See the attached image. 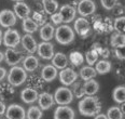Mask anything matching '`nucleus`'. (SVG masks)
<instances>
[{
    "label": "nucleus",
    "instance_id": "obj_1",
    "mask_svg": "<svg viewBox=\"0 0 125 119\" xmlns=\"http://www.w3.org/2000/svg\"><path fill=\"white\" fill-rule=\"evenodd\" d=\"M78 108L82 116L92 117L101 112V103L98 97L93 96V95H87L79 102Z\"/></svg>",
    "mask_w": 125,
    "mask_h": 119
},
{
    "label": "nucleus",
    "instance_id": "obj_2",
    "mask_svg": "<svg viewBox=\"0 0 125 119\" xmlns=\"http://www.w3.org/2000/svg\"><path fill=\"white\" fill-rule=\"evenodd\" d=\"M55 39L62 46H68L74 40V32L68 25H61L55 30Z\"/></svg>",
    "mask_w": 125,
    "mask_h": 119
},
{
    "label": "nucleus",
    "instance_id": "obj_3",
    "mask_svg": "<svg viewBox=\"0 0 125 119\" xmlns=\"http://www.w3.org/2000/svg\"><path fill=\"white\" fill-rule=\"evenodd\" d=\"M27 79V73L23 67L21 66H12L8 74V82L13 87H20Z\"/></svg>",
    "mask_w": 125,
    "mask_h": 119
},
{
    "label": "nucleus",
    "instance_id": "obj_4",
    "mask_svg": "<svg viewBox=\"0 0 125 119\" xmlns=\"http://www.w3.org/2000/svg\"><path fill=\"white\" fill-rule=\"evenodd\" d=\"M54 101L58 105H69L73 101V93L66 87H61L54 93Z\"/></svg>",
    "mask_w": 125,
    "mask_h": 119
},
{
    "label": "nucleus",
    "instance_id": "obj_5",
    "mask_svg": "<svg viewBox=\"0 0 125 119\" xmlns=\"http://www.w3.org/2000/svg\"><path fill=\"white\" fill-rule=\"evenodd\" d=\"M2 41H3V45L6 46L7 48H15V47L21 42L20 33L17 32L16 29H11V28H9V29H7L6 33H4Z\"/></svg>",
    "mask_w": 125,
    "mask_h": 119
},
{
    "label": "nucleus",
    "instance_id": "obj_6",
    "mask_svg": "<svg viewBox=\"0 0 125 119\" xmlns=\"http://www.w3.org/2000/svg\"><path fill=\"white\" fill-rule=\"evenodd\" d=\"M4 60L10 66H15L24 60V54L14 48H8L4 52Z\"/></svg>",
    "mask_w": 125,
    "mask_h": 119
},
{
    "label": "nucleus",
    "instance_id": "obj_7",
    "mask_svg": "<svg viewBox=\"0 0 125 119\" xmlns=\"http://www.w3.org/2000/svg\"><path fill=\"white\" fill-rule=\"evenodd\" d=\"M78 78V74L75 73L72 68L66 67V68H62L59 73V81L64 84L65 87L71 86L75 82V80Z\"/></svg>",
    "mask_w": 125,
    "mask_h": 119
},
{
    "label": "nucleus",
    "instance_id": "obj_8",
    "mask_svg": "<svg viewBox=\"0 0 125 119\" xmlns=\"http://www.w3.org/2000/svg\"><path fill=\"white\" fill-rule=\"evenodd\" d=\"M16 24V15L11 10L4 9L0 12V26L10 28Z\"/></svg>",
    "mask_w": 125,
    "mask_h": 119
},
{
    "label": "nucleus",
    "instance_id": "obj_9",
    "mask_svg": "<svg viewBox=\"0 0 125 119\" xmlns=\"http://www.w3.org/2000/svg\"><path fill=\"white\" fill-rule=\"evenodd\" d=\"M4 114L8 119H26V112L24 107L19 104H11L6 109Z\"/></svg>",
    "mask_w": 125,
    "mask_h": 119
},
{
    "label": "nucleus",
    "instance_id": "obj_10",
    "mask_svg": "<svg viewBox=\"0 0 125 119\" xmlns=\"http://www.w3.org/2000/svg\"><path fill=\"white\" fill-rule=\"evenodd\" d=\"M96 10V4L93 0H80L78 3V12L81 16H90Z\"/></svg>",
    "mask_w": 125,
    "mask_h": 119
},
{
    "label": "nucleus",
    "instance_id": "obj_11",
    "mask_svg": "<svg viewBox=\"0 0 125 119\" xmlns=\"http://www.w3.org/2000/svg\"><path fill=\"white\" fill-rule=\"evenodd\" d=\"M74 30L80 37L85 38L87 37V35L91 32V25L88 23V21L86 19H84L83 16L79 17V19L75 20L74 22Z\"/></svg>",
    "mask_w": 125,
    "mask_h": 119
},
{
    "label": "nucleus",
    "instance_id": "obj_12",
    "mask_svg": "<svg viewBox=\"0 0 125 119\" xmlns=\"http://www.w3.org/2000/svg\"><path fill=\"white\" fill-rule=\"evenodd\" d=\"M38 54L41 59L43 60H52L54 56V46L49 41H42L38 45L37 48Z\"/></svg>",
    "mask_w": 125,
    "mask_h": 119
},
{
    "label": "nucleus",
    "instance_id": "obj_13",
    "mask_svg": "<svg viewBox=\"0 0 125 119\" xmlns=\"http://www.w3.org/2000/svg\"><path fill=\"white\" fill-rule=\"evenodd\" d=\"M54 119H74V110L67 105H61L54 112Z\"/></svg>",
    "mask_w": 125,
    "mask_h": 119
},
{
    "label": "nucleus",
    "instance_id": "obj_14",
    "mask_svg": "<svg viewBox=\"0 0 125 119\" xmlns=\"http://www.w3.org/2000/svg\"><path fill=\"white\" fill-rule=\"evenodd\" d=\"M55 101H54V96L49 92H42L39 94L38 96V104L39 107L42 110H48L50 109L52 106L54 105Z\"/></svg>",
    "mask_w": 125,
    "mask_h": 119
},
{
    "label": "nucleus",
    "instance_id": "obj_15",
    "mask_svg": "<svg viewBox=\"0 0 125 119\" xmlns=\"http://www.w3.org/2000/svg\"><path fill=\"white\" fill-rule=\"evenodd\" d=\"M59 14L62 15V22L68 24V23L72 22L75 17V14H77V11L70 4H64V6L61 7V10H59Z\"/></svg>",
    "mask_w": 125,
    "mask_h": 119
},
{
    "label": "nucleus",
    "instance_id": "obj_16",
    "mask_svg": "<svg viewBox=\"0 0 125 119\" xmlns=\"http://www.w3.org/2000/svg\"><path fill=\"white\" fill-rule=\"evenodd\" d=\"M21 42H22L23 48L27 51L28 53H35L37 51L38 45L35 38L31 36V34H26L22 38H21Z\"/></svg>",
    "mask_w": 125,
    "mask_h": 119
},
{
    "label": "nucleus",
    "instance_id": "obj_17",
    "mask_svg": "<svg viewBox=\"0 0 125 119\" xmlns=\"http://www.w3.org/2000/svg\"><path fill=\"white\" fill-rule=\"evenodd\" d=\"M13 10H14L13 12L15 13L16 17L22 19V20L28 17V16H29V14H30V8H29V6H28L27 3H25V2H23V1L16 2V3L13 6Z\"/></svg>",
    "mask_w": 125,
    "mask_h": 119
},
{
    "label": "nucleus",
    "instance_id": "obj_18",
    "mask_svg": "<svg viewBox=\"0 0 125 119\" xmlns=\"http://www.w3.org/2000/svg\"><path fill=\"white\" fill-rule=\"evenodd\" d=\"M38 91L33 88H25L21 92V99L26 104H32L38 100Z\"/></svg>",
    "mask_w": 125,
    "mask_h": 119
},
{
    "label": "nucleus",
    "instance_id": "obj_19",
    "mask_svg": "<svg viewBox=\"0 0 125 119\" xmlns=\"http://www.w3.org/2000/svg\"><path fill=\"white\" fill-rule=\"evenodd\" d=\"M52 65L56 67L57 69L66 68L67 65H68V58L62 52H57L52 58Z\"/></svg>",
    "mask_w": 125,
    "mask_h": 119
},
{
    "label": "nucleus",
    "instance_id": "obj_20",
    "mask_svg": "<svg viewBox=\"0 0 125 119\" xmlns=\"http://www.w3.org/2000/svg\"><path fill=\"white\" fill-rule=\"evenodd\" d=\"M41 77L46 82L53 81L57 77V68L53 65H45L41 71Z\"/></svg>",
    "mask_w": 125,
    "mask_h": 119
},
{
    "label": "nucleus",
    "instance_id": "obj_21",
    "mask_svg": "<svg viewBox=\"0 0 125 119\" xmlns=\"http://www.w3.org/2000/svg\"><path fill=\"white\" fill-rule=\"evenodd\" d=\"M55 28L51 23H44L40 28V38L43 41H50L54 37Z\"/></svg>",
    "mask_w": 125,
    "mask_h": 119
},
{
    "label": "nucleus",
    "instance_id": "obj_22",
    "mask_svg": "<svg viewBox=\"0 0 125 119\" xmlns=\"http://www.w3.org/2000/svg\"><path fill=\"white\" fill-rule=\"evenodd\" d=\"M39 66V60L33 55H28L23 60V68L26 71H35Z\"/></svg>",
    "mask_w": 125,
    "mask_h": 119
},
{
    "label": "nucleus",
    "instance_id": "obj_23",
    "mask_svg": "<svg viewBox=\"0 0 125 119\" xmlns=\"http://www.w3.org/2000/svg\"><path fill=\"white\" fill-rule=\"evenodd\" d=\"M98 90H99V83L94 79L86 80L85 83L83 84V91L85 95H95Z\"/></svg>",
    "mask_w": 125,
    "mask_h": 119
},
{
    "label": "nucleus",
    "instance_id": "obj_24",
    "mask_svg": "<svg viewBox=\"0 0 125 119\" xmlns=\"http://www.w3.org/2000/svg\"><path fill=\"white\" fill-rule=\"evenodd\" d=\"M22 26H23V30H24L26 34H33L38 30L39 25L32 19H30V17L28 16L23 20Z\"/></svg>",
    "mask_w": 125,
    "mask_h": 119
},
{
    "label": "nucleus",
    "instance_id": "obj_25",
    "mask_svg": "<svg viewBox=\"0 0 125 119\" xmlns=\"http://www.w3.org/2000/svg\"><path fill=\"white\" fill-rule=\"evenodd\" d=\"M96 75H97V71H96V69L94 68V67L90 66V65L82 67L81 71H80V77H81V79H83L84 81L95 78Z\"/></svg>",
    "mask_w": 125,
    "mask_h": 119
},
{
    "label": "nucleus",
    "instance_id": "obj_26",
    "mask_svg": "<svg viewBox=\"0 0 125 119\" xmlns=\"http://www.w3.org/2000/svg\"><path fill=\"white\" fill-rule=\"evenodd\" d=\"M112 99L119 104L125 102V86H118L114 88L112 91Z\"/></svg>",
    "mask_w": 125,
    "mask_h": 119
},
{
    "label": "nucleus",
    "instance_id": "obj_27",
    "mask_svg": "<svg viewBox=\"0 0 125 119\" xmlns=\"http://www.w3.org/2000/svg\"><path fill=\"white\" fill-rule=\"evenodd\" d=\"M43 10L46 14H53L58 10V2L56 0H42Z\"/></svg>",
    "mask_w": 125,
    "mask_h": 119
},
{
    "label": "nucleus",
    "instance_id": "obj_28",
    "mask_svg": "<svg viewBox=\"0 0 125 119\" xmlns=\"http://www.w3.org/2000/svg\"><path fill=\"white\" fill-rule=\"evenodd\" d=\"M95 69H96V71L100 75L108 74L109 71H111V63L109 61H106V60H101V61H99L96 64Z\"/></svg>",
    "mask_w": 125,
    "mask_h": 119
},
{
    "label": "nucleus",
    "instance_id": "obj_29",
    "mask_svg": "<svg viewBox=\"0 0 125 119\" xmlns=\"http://www.w3.org/2000/svg\"><path fill=\"white\" fill-rule=\"evenodd\" d=\"M110 45L113 47V48H116V47L120 46H124L125 45V35L122 33H114L110 38Z\"/></svg>",
    "mask_w": 125,
    "mask_h": 119
},
{
    "label": "nucleus",
    "instance_id": "obj_30",
    "mask_svg": "<svg viewBox=\"0 0 125 119\" xmlns=\"http://www.w3.org/2000/svg\"><path fill=\"white\" fill-rule=\"evenodd\" d=\"M27 119H41L42 118V109L38 106H30L26 113Z\"/></svg>",
    "mask_w": 125,
    "mask_h": 119
},
{
    "label": "nucleus",
    "instance_id": "obj_31",
    "mask_svg": "<svg viewBox=\"0 0 125 119\" xmlns=\"http://www.w3.org/2000/svg\"><path fill=\"white\" fill-rule=\"evenodd\" d=\"M123 113L121 112L120 107H118V106H112L107 112L108 119H123Z\"/></svg>",
    "mask_w": 125,
    "mask_h": 119
},
{
    "label": "nucleus",
    "instance_id": "obj_32",
    "mask_svg": "<svg viewBox=\"0 0 125 119\" xmlns=\"http://www.w3.org/2000/svg\"><path fill=\"white\" fill-rule=\"evenodd\" d=\"M97 59H98V51H96L95 49L87 51L86 54H85V60H86V63L90 66L94 65V64L97 62Z\"/></svg>",
    "mask_w": 125,
    "mask_h": 119
},
{
    "label": "nucleus",
    "instance_id": "obj_33",
    "mask_svg": "<svg viewBox=\"0 0 125 119\" xmlns=\"http://www.w3.org/2000/svg\"><path fill=\"white\" fill-rule=\"evenodd\" d=\"M114 29L116 30L118 33H125V16H119L116 17L115 21H114L113 24Z\"/></svg>",
    "mask_w": 125,
    "mask_h": 119
},
{
    "label": "nucleus",
    "instance_id": "obj_34",
    "mask_svg": "<svg viewBox=\"0 0 125 119\" xmlns=\"http://www.w3.org/2000/svg\"><path fill=\"white\" fill-rule=\"evenodd\" d=\"M70 62L73 64L74 66H80L83 63V55L80 52H71L70 53Z\"/></svg>",
    "mask_w": 125,
    "mask_h": 119
},
{
    "label": "nucleus",
    "instance_id": "obj_35",
    "mask_svg": "<svg viewBox=\"0 0 125 119\" xmlns=\"http://www.w3.org/2000/svg\"><path fill=\"white\" fill-rule=\"evenodd\" d=\"M100 2L101 6L104 7V9L107 10V11H110L118 3V0H100Z\"/></svg>",
    "mask_w": 125,
    "mask_h": 119
},
{
    "label": "nucleus",
    "instance_id": "obj_36",
    "mask_svg": "<svg viewBox=\"0 0 125 119\" xmlns=\"http://www.w3.org/2000/svg\"><path fill=\"white\" fill-rule=\"evenodd\" d=\"M114 54H115L116 59L121 60V61H124L125 60V45L114 48Z\"/></svg>",
    "mask_w": 125,
    "mask_h": 119
},
{
    "label": "nucleus",
    "instance_id": "obj_37",
    "mask_svg": "<svg viewBox=\"0 0 125 119\" xmlns=\"http://www.w3.org/2000/svg\"><path fill=\"white\" fill-rule=\"evenodd\" d=\"M72 93H73V96L77 97H82L84 94V91H83V86H81V83H75L73 86V90H72Z\"/></svg>",
    "mask_w": 125,
    "mask_h": 119
},
{
    "label": "nucleus",
    "instance_id": "obj_38",
    "mask_svg": "<svg viewBox=\"0 0 125 119\" xmlns=\"http://www.w3.org/2000/svg\"><path fill=\"white\" fill-rule=\"evenodd\" d=\"M51 21H52V23L53 24H55V25H59V24H62V15L59 14V12L58 13H53V14H51Z\"/></svg>",
    "mask_w": 125,
    "mask_h": 119
},
{
    "label": "nucleus",
    "instance_id": "obj_39",
    "mask_svg": "<svg viewBox=\"0 0 125 119\" xmlns=\"http://www.w3.org/2000/svg\"><path fill=\"white\" fill-rule=\"evenodd\" d=\"M33 19H35L33 21H35L38 25L43 24V23L45 22V16L42 15V14H40V13H35V14H33Z\"/></svg>",
    "mask_w": 125,
    "mask_h": 119
},
{
    "label": "nucleus",
    "instance_id": "obj_40",
    "mask_svg": "<svg viewBox=\"0 0 125 119\" xmlns=\"http://www.w3.org/2000/svg\"><path fill=\"white\" fill-rule=\"evenodd\" d=\"M7 76V71L4 67H0V82L4 79V77Z\"/></svg>",
    "mask_w": 125,
    "mask_h": 119
},
{
    "label": "nucleus",
    "instance_id": "obj_41",
    "mask_svg": "<svg viewBox=\"0 0 125 119\" xmlns=\"http://www.w3.org/2000/svg\"><path fill=\"white\" fill-rule=\"evenodd\" d=\"M6 109H7L6 104H4L2 101H0V116H2L4 113H6Z\"/></svg>",
    "mask_w": 125,
    "mask_h": 119
},
{
    "label": "nucleus",
    "instance_id": "obj_42",
    "mask_svg": "<svg viewBox=\"0 0 125 119\" xmlns=\"http://www.w3.org/2000/svg\"><path fill=\"white\" fill-rule=\"evenodd\" d=\"M94 119H108V117H107V115H105V114H97V115H95V118Z\"/></svg>",
    "mask_w": 125,
    "mask_h": 119
},
{
    "label": "nucleus",
    "instance_id": "obj_43",
    "mask_svg": "<svg viewBox=\"0 0 125 119\" xmlns=\"http://www.w3.org/2000/svg\"><path fill=\"white\" fill-rule=\"evenodd\" d=\"M120 109H121V112L123 113V115H125V102L122 103V106L120 107Z\"/></svg>",
    "mask_w": 125,
    "mask_h": 119
},
{
    "label": "nucleus",
    "instance_id": "obj_44",
    "mask_svg": "<svg viewBox=\"0 0 125 119\" xmlns=\"http://www.w3.org/2000/svg\"><path fill=\"white\" fill-rule=\"evenodd\" d=\"M3 59H4V53H2L1 51H0V63L3 61Z\"/></svg>",
    "mask_w": 125,
    "mask_h": 119
},
{
    "label": "nucleus",
    "instance_id": "obj_45",
    "mask_svg": "<svg viewBox=\"0 0 125 119\" xmlns=\"http://www.w3.org/2000/svg\"><path fill=\"white\" fill-rule=\"evenodd\" d=\"M2 38H3V35H2L1 29H0V46H1V43H2Z\"/></svg>",
    "mask_w": 125,
    "mask_h": 119
},
{
    "label": "nucleus",
    "instance_id": "obj_46",
    "mask_svg": "<svg viewBox=\"0 0 125 119\" xmlns=\"http://www.w3.org/2000/svg\"><path fill=\"white\" fill-rule=\"evenodd\" d=\"M12 1H16V2H19V1H24V0H12Z\"/></svg>",
    "mask_w": 125,
    "mask_h": 119
},
{
    "label": "nucleus",
    "instance_id": "obj_47",
    "mask_svg": "<svg viewBox=\"0 0 125 119\" xmlns=\"http://www.w3.org/2000/svg\"><path fill=\"white\" fill-rule=\"evenodd\" d=\"M4 119H8V118H7V117H6V118H4Z\"/></svg>",
    "mask_w": 125,
    "mask_h": 119
}]
</instances>
